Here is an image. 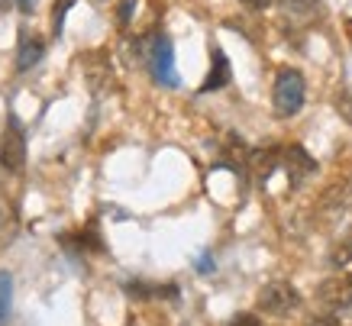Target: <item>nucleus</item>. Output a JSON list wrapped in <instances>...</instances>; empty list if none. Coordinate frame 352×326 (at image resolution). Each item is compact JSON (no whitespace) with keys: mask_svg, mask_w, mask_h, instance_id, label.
Masks as SVG:
<instances>
[{"mask_svg":"<svg viewBox=\"0 0 352 326\" xmlns=\"http://www.w3.org/2000/svg\"><path fill=\"white\" fill-rule=\"evenodd\" d=\"M146 62H149L152 78L165 87H178V72H175V49H171V39L155 32L149 43H146Z\"/></svg>","mask_w":352,"mask_h":326,"instance_id":"f257e3e1","label":"nucleus"},{"mask_svg":"<svg viewBox=\"0 0 352 326\" xmlns=\"http://www.w3.org/2000/svg\"><path fill=\"white\" fill-rule=\"evenodd\" d=\"M272 104H275L278 116H294L304 107V74L294 68L278 72L275 91H272Z\"/></svg>","mask_w":352,"mask_h":326,"instance_id":"f03ea898","label":"nucleus"},{"mask_svg":"<svg viewBox=\"0 0 352 326\" xmlns=\"http://www.w3.org/2000/svg\"><path fill=\"white\" fill-rule=\"evenodd\" d=\"M0 165L13 175L26 165V136L16 116H7V129L0 133Z\"/></svg>","mask_w":352,"mask_h":326,"instance_id":"7ed1b4c3","label":"nucleus"},{"mask_svg":"<svg viewBox=\"0 0 352 326\" xmlns=\"http://www.w3.org/2000/svg\"><path fill=\"white\" fill-rule=\"evenodd\" d=\"M298 304H300V297L288 281H272L258 291V310H265V314L281 316V314H288V310H294Z\"/></svg>","mask_w":352,"mask_h":326,"instance_id":"20e7f679","label":"nucleus"},{"mask_svg":"<svg viewBox=\"0 0 352 326\" xmlns=\"http://www.w3.org/2000/svg\"><path fill=\"white\" fill-rule=\"evenodd\" d=\"M317 301L327 310H349L352 307V272L333 274L317 287Z\"/></svg>","mask_w":352,"mask_h":326,"instance_id":"39448f33","label":"nucleus"},{"mask_svg":"<svg viewBox=\"0 0 352 326\" xmlns=\"http://www.w3.org/2000/svg\"><path fill=\"white\" fill-rule=\"evenodd\" d=\"M281 165L288 169V175H291V181H294V184H300L307 175H314V171H317V162H314V158H310L300 146L285 149V152H281Z\"/></svg>","mask_w":352,"mask_h":326,"instance_id":"423d86ee","label":"nucleus"},{"mask_svg":"<svg viewBox=\"0 0 352 326\" xmlns=\"http://www.w3.org/2000/svg\"><path fill=\"white\" fill-rule=\"evenodd\" d=\"M43 39L32 32H20V45H16V72H30L32 65L43 58Z\"/></svg>","mask_w":352,"mask_h":326,"instance_id":"0eeeda50","label":"nucleus"},{"mask_svg":"<svg viewBox=\"0 0 352 326\" xmlns=\"http://www.w3.org/2000/svg\"><path fill=\"white\" fill-rule=\"evenodd\" d=\"M230 85V62H226L223 49H214V62H210V72L204 78L201 91L204 94H210V91H220V87Z\"/></svg>","mask_w":352,"mask_h":326,"instance_id":"6e6552de","label":"nucleus"},{"mask_svg":"<svg viewBox=\"0 0 352 326\" xmlns=\"http://www.w3.org/2000/svg\"><path fill=\"white\" fill-rule=\"evenodd\" d=\"M249 165L256 171V178H272V171L281 165V149H256L252 155H249Z\"/></svg>","mask_w":352,"mask_h":326,"instance_id":"1a4fd4ad","label":"nucleus"},{"mask_svg":"<svg viewBox=\"0 0 352 326\" xmlns=\"http://www.w3.org/2000/svg\"><path fill=\"white\" fill-rule=\"evenodd\" d=\"M291 17H298V20H310L314 13L320 10V0H278Z\"/></svg>","mask_w":352,"mask_h":326,"instance_id":"9d476101","label":"nucleus"},{"mask_svg":"<svg viewBox=\"0 0 352 326\" xmlns=\"http://www.w3.org/2000/svg\"><path fill=\"white\" fill-rule=\"evenodd\" d=\"M349 262H352V232H346L342 239L333 242L330 265H333V268H342V265H349Z\"/></svg>","mask_w":352,"mask_h":326,"instance_id":"9b49d317","label":"nucleus"},{"mask_svg":"<svg viewBox=\"0 0 352 326\" xmlns=\"http://www.w3.org/2000/svg\"><path fill=\"white\" fill-rule=\"evenodd\" d=\"M10 304H13V278L7 272H0V326L7 323V316H10Z\"/></svg>","mask_w":352,"mask_h":326,"instance_id":"f8f14e48","label":"nucleus"},{"mask_svg":"<svg viewBox=\"0 0 352 326\" xmlns=\"http://www.w3.org/2000/svg\"><path fill=\"white\" fill-rule=\"evenodd\" d=\"M336 110H340V116L346 120V123H352V87H346L340 94V100H336Z\"/></svg>","mask_w":352,"mask_h":326,"instance_id":"ddd939ff","label":"nucleus"},{"mask_svg":"<svg viewBox=\"0 0 352 326\" xmlns=\"http://www.w3.org/2000/svg\"><path fill=\"white\" fill-rule=\"evenodd\" d=\"M133 10H136V0H120V10H117V23H120V26H129Z\"/></svg>","mask_w":352,"mask_h":326,"instance_id":"4468645a","label":"nucleus"},{"mask_svg":"<svg viewBox=\"0 0 352 326\" xmlns=\"http://www.w3.org/2000/svg\"><path fill=\"white\" fill-rule=\"evenodd\" d=\"M230 326H262V320L252 314H236L233 320H230Z\"/></svg>","mask_w":352,"mask_h":326,"instance_id":"2eb2a0df","label":"nucleus"},{"mask_svg":"<svg viewBox=\"0 0 352 326\" xmlns=\"http://www.w3.org/2000/svg\"><path fill=\"white\" fill-rule=\"evenodd\" d=\"M245 7H249V10H265L268 3H272V0H243Z\"/></svg>","mask_w":352,"mask_h":326,"instance_id":"dca6fc26","label":"nucleus"},{"mask_svg":"<svg viewBox=\"0 0 352 326\" xmlns=\"http://www.w3.org/2000/svg\"><path fill=\"white\" fill-rule=\"evenodd\" d=\"M201 272H204V274L214 272V259H210V255H204V259H201Z\"/></svg>","mask_w":352,"mask_h":326,"instance_id":"f3484780","label":"nucleus"},{"mask_svg":"<svg viewBox=\"0 0 352 326\" xmlns=\"http://www.w3.org/2000/svg\"><path fill=\"white\" fill-rule=\"evenodd\" d=\"M20 7H23V10H30V7H32V0H20Z\"/></svg>","mask_w":352,"mask_h":326,"instance_id":"a211bd4d","label":"nucleus"},{"mask_svg":"<svg viewBox=\"0 0 352 326\" xmlns=\"http://www.w3.org/2000/svg\"><path fill=\"white\" fill-rule=\"evenodd\" d=\"M0 3H3V0H0Z\"/></svg>","mask_w":352,"mask_h":326,"instance_id":"6ab92c4d","label":"nucleus"}]
</instances>
